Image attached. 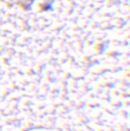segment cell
<instances>
[{
	"mask_svg": "<svg viewBox=\"0 0 130 131\" xmlns=\"http://www.w3.org/2000/svg\"><path fill=\"white\" fill-rule=\"evenodd\" d=\"M35 0H17V5L25 10L31 9Z\"/></svg>",
	"mask_w": 130,
	"mask_h": 131,
	"instance_id": "cell-1",
	"label": "cell"
}]
</instances>
